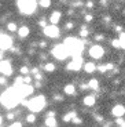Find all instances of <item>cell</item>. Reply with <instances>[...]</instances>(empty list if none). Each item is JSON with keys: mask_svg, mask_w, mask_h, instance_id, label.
<instances>
[{"mask_svg": "<svg viewBox=\"0 0 125 127\" xmlns=\"http://www.w3.org/2000/svg\"><path fill=\"white\" fill-rule=\"evenodd\" d=\"M37 3L36 0H19L18 1V8L22 14H32L35 13Z\"/></svg>", "mask_w": 125, "mask_h": 127, "instance_id": "3957f363", "label": "cell"}, {"mask_svg": "<svg viewBox=\"0 0 125 127\" xmlns=\"http://www.w3.org/2000/svg\"><path fill=\"white\" fill-rule=\"evenodd\" d=\"M18 35L21 36V37H26V36L29 35V28L28 26H21V28L18 29Z\"/></svg>", "mask_w": 125, "mask_h": 127, "instance_id": "2e32d148", "label": "cell"}, {"mask_svg": "<svg viewBox=\"0 0 125 127\" xmlns=\"http://www.w3.org/2000/svg\"><path fill=\"white\" fill-rule=\"evenodd\" d=\"M72 28H73V24L72 22H69L67 25H66V29H72Z\"/></svg>", "mask_w": 125, "mask_h": 127, "instance_id": "d590c367", "label": "cell"}, {"mask_svg": "<svg viewBox=\"0 0 125 127\" xmlns=\"http://www.w3.org/2000/svg\"><path fill=\"white\" fill-rule=\"evenodd\" d=\"M30 80H32L30 76H26L25 79H23V83H30Z\"/></svg>", "mask_w": 125, "mask_h": 127, "instance_id": "d6a6232c", "label": "cell"}, {"mask_svg": "<svg viewBox=\"0 0 125 127\" xmlns=\"http://www.w3.org/2000/svg\"><path fill=\"white\" fill-rule=\"evenodd\" d=\"M48 116H55V112H48Z\"/></svg>", "mask_w": 125, "mask_h": 127, "instance_id": "b9f144b4", "label": "cell"}, {"mask_svg": "<svg viewBox=\"0 0 125 127\" xmlns=\"http://www.w3.org/2000/svg\"><path fill=\"white\" fill-rule=\"evenodd\" d=\"M40 25L41 26H45V21H44V19H43V21H40Z\"/></svg>", "mask_w": 125, "mask_h": 127, "instance_id": "60d3db41", "label": "cell"}, {"mask_svg": "<svg viewBox=\"0 0 125 127\" xmlns=\"http://www.w3.org/2000/svg\"><path fill=\"white\" fill-rule=\"evenodd\" d=\"M0 36H1V33H0Z\"/></svg>", "mask_w": 125, "mask_h": 127, "instance_id": "f6af8a7d", "label": "cell"}, {"mask_svg": "<svg viewBox=\"0 0 125 127\" xmlns=\"http://www.w3.org/2000/svg\"><path fill=\"white\" fill-rule=\"evenodd\" d=\"M95 102H96V98H95L94 95H87L84 98V104L87 105V106H94Z\"/></svg>", "mask_w": 125, "mask_h": 127, "instance_id": "5bb4252c", "label": "cell"}, {"mask_svg": "<svg viewBox=\"0 0 125 127\" xmlns=\"http://www.w3.org/2000/svg\"><path fill=\"white\" fill-rule=\"evenodd\" d=\"M19 99H22V98H21V95H19L18 89H17L15 84L13 87H10L8 90H6L3 94L0 95V102L6 108H14V106H17Z\"/></svg>", "mask_w": 125, "mask_h": 127, "instance_id": "6da1fadb", "label": "cell"}, {"mask_svg": "<svg viewBox=\"0 0 125 127\" xmlns=\"http://www.w3.org/2000/svg\"><path fill=\"white\" fill-rule=\"evenodd\" d=\"M84 69L87 73H92V72L96 70V65L92 64V62H87V64H84Z\"/></svg>", "mask_w": 125, "mask_h": 127, "instance_id": "9a60e30c", "label": "cell"}, {"mask_svg": "<svg viewBox=\"0 0 125 127\" xmlns=\"http://www.w3.org/2000/svg\"><path fill=\"white\" fill-rule=\"evenodd\" d=\"M83 57L81 55H73V61L67 64V69L69 70H78L83 68Z\"/></svg>", "mask_w": 125, "mask_h": 127, "instance_id": "8992f818", "label": "cell"}, {"mask_svg": "<svg viewBox=\"0 0 125 127\" xmlns=\"http://www.w3.org/2000/svg\"><path fill=\"white\" fill-rule=\"evenodd\" d=\"M76 116V112H70V113H67V115H65L63 116V122H70V120H73V118Z\"/></svg>", "mask_w": 125, "mask_h": 127, "instance_id": "ffe728a7", "label": "cell"}, {"mask_svg": "<svg viewBox=\"0 0 125 127\" xmlns=\"http://www.w3.org/2000/svg\"><path fill=\"white\" fill-rule=\"evenodd\" d=\"M88 86H89V89H92V90H98L99 89V82H98L96 79H91L89 83H88Z\"/></svg>", "mask_w": 125, "mask_h": 127, "instance_id": "d6986e66", "label": "cell"}, {"mask_svg": "<svg viewBox=\"0 0 125 127\" xmlns=\"http://www.w3.org/2000/svg\"><path fill=\"white\" fill-rule=\"evenodd\" d=\"M61 17H62V14L59 13V11H54L52 14H51V17H50V21H51V24H54V25H56V24L61 21Z\"/></svg>", "mask_w": 125, "mask_h": 127, "instance_id": "4fadbf2b", "label": "cell"}, {"mask_svg": "<svg viewBox=\"0 0 125 127\" xmlns=\"http://www.w3.org/2000/svg\"><path fill=\"white\" fill-rule=\"evenodd\" d=\"M7 29H8V31H11V32H17V31H18V28H17V25L14 22L8 24V25H7Z\"/></svg>", "mask_w": 125, "mask_h": 127, "instance_id": "603a6c76", "label": "cell"}, {"mask_svg": "<svg viewBox=\"0 0 125 127\" xmlns=\"http://www.w3.org/2000/svg\"><path fill=\"white\" fill-rule=\"evenodd\" d=\"M40 6L47 8V7L51 6V0H40Z\"/></svg>", "mask_w": 125, "mask_h": 127, "instance_id": "cb8c5ba5", "label": "cell"}, {"mask_svg": "<svg viewBox=\"0 0 125 127\" xmlns=\"http://www.w3.org/2000/svg\"><path fill=\"white\" fill-rule=\"evenodd\" d=\"M111 113L116 116V118H118V116H122V115L125 113V108L122 106V105H116L114 108H113Z\"/></svg>", "mask_w": 125, "mask_h": 127, "instance_id": "7c38bea8", "label": "cell"}, {"mask_svg": "<svg viewBox=\"0 0 125 127\" xmlns=\"http://www.w3.org/2000/svg\"><path fill=\"white\" fill-rule=\"evenodd\" d=\"M96 69L99 70V72H106V70H107L106 64H104V65H100V66H96Z\"/></svg>", "mask_w": 125, "mask_h": 127, "instance_id": "83f0119b", "label": "cell"}, {"mask_svg": "<svg viewBox=\"0 0 125 127\" xmlns=\"http://www.w3.org/2000/svg\"><path fill=\"white\" fill-rule=\"evenodd\" d=\"M44 35L48 36V37H58L59 36V29L54 24H51L48 26H44Z\"/></svg>", "mask_w": 125, "mask_h": 127, "instance_id": "ba28073f", "label": "cell"}, {"mask_svg": "<svg viewBox=\"0 0 125 127\" xmlns=\"http://www.w3.org/2000/svg\"><path fill=\"white\" fill-rule=\"evenodd\" d=\"M80 36H83V37H87V36H88V31L83 28V29H81V32H80Z\"/></svg>", "mask_w": 125, "mask_h": 127, "instance_id": "f1b7e54d", "label": "cell"}, {"mask_svg": "<svg viewBox=\"0 0 125 127\" xmlns=\"http://www.w3.org/2000/svg\"><path fill=\"white\" fill-rule=\"evenodd\" d=\"M95 39H96V40H103V36L98 35V36H95Z\"/></svg>", "mask_w": 125, "mask_h": 127, "instance_id": "74e56055", "label": "cell"}, {"mask_svg": "<svg viewBox=\"0 0 125 127\" xmlns=\"http://www.w3.org/2000/svg\"><path fill=\"white\" fill-rule=\"evenodd\" d=\"M11 126H13V127H21V123H18V122H15V123H13Z\"/></svg>", "mask_w": 125, "mask_h": 127, "instance_id": "e575fe53", "label": "cell"}, {"mask_svg": "<svg viewBox=\"0 0 125 127\" xmlns=\"http://www.w3.org/2000/svg\"><path fill=\"white\" fill-rule=\"evenodd\" d=\"M81 89L83 90H87V89H89V86H88V84H81Z\"/></svg>", "mask_w": 125, "mask_h": 127, "instance_id": "8d00e7d4", "label": "cell"}, {"mask_svg": "<svg viewBox=\"0 0 125 127\" xmlns=\"http://www.w3.org/2000/svg\"><path fill=\"white\" fill-rule=\"evenodd\" d=\"M6 83V79L4 77H0V84H4Z\"/></svg>", "mask_w": 125, "mask_h": 127, "instance_id": "ab89813d", "label": "cell"}, {"mask_svg": "<svg viewBox=\"0 0 125 127\" xmlns=\"http://www.w3.org/2000/svg\"><path fill=\"white\" fill-rule=\"evenodd\" d=\"M13 46V39L7 35L0 36V50H8Z\"/></svg>", "mask_w": 125, "mask_h": 127, "instance_id": "30bf717a", "label": "cell"}, {"mask_svg": "<svg viewBox=\"0 0 125 127\" xmlns=\"http://www.w3.org/2000/svg\"><path fill=\"white\" fill-rule=\"evenodd\" d=\"M17 86V89H18V93H19V95H21V98H25V97H28V95H30L32 93H33V87L29 84V83H25V84H15Z\"/></svg>", "mask_w": 125, "mask_h": 127, "instance_id": "52a82bcc", "label": "cell"}, {"mask_svg": "<svg viewBox=\"0 0 125 127\" xmlns=\"http://www.w3.org/2000/svg\"><path fill=\"white\" fill-rule=\"evenodd\" d=\"M73 122H74V123L76 124H81V119H80V118H76V116H74V118H73Z\"/></svg>", "mask_w": 125, "mask_h": 127, "instance_id": "4dcf8cb0", "label": "cell"}, {"mask_svg": "<svg viewBox=\"0 0 125 127\" xmlns=\"http://www.w3.org/2000/svg\"><path fill=\"white\" fill-rule=\"evenodd\" d=\"M0 72L6 75V76H10L13 73V68H11V64L8 61H1L0 60Z\"/></svg>", "mask_w": 125, "mask_h": 127, "instance_id": "8fae6325", "label": "cell"}, {"mask_svg": "<svg viewBox=\"0 0 125 127\" xmlns=\"http://www.w3.org/2000/svg\"><path fill=\"white\" fill-rule=\"evenodd\" d=\"M65 93H66L67 95L76 94V87L73 86V84H67V86H65Z\"/></svg>", "mask_w": 125, "mask_h": 127, "instance_id": "e0dca14e", "label": "cell"}, {"mask_svg": "<svg viewBox=\"0 0 125 127\" xmlns=\"http://www.w3.org/2000/svg\"><path fill=\"white\" fill-rule=\"evenodd\" d=\"M116 122H117V124H120V126H122V124H124V119H122L121 116H118Z\"/></svg>", "mask_w": 125, "mask_h": 127, "instance_id": "f546056e", "label": "cell"}, {"mask_svg": "<svg viewBox=\"0 0 125 127\" xmlns=\"http://www.w3.org/2000/svg\"><path fill=\"white\" fill-rule=\"evenodd\" d=\"M21 73L22 75H28V73H30V70H29L28 66H22L21 68Z\"/></svg>", "mask_w": 125, "mask_h": 127, "instance_id": "484cf974", "label": "cell"}, {"mask_svg": "<svg viewBox=\"0 0 125 127\" xmlns=\"http://www.w3.org/2000/svg\"><path fill=\"white\" fill-rule=\"evenodd\" d=\"M44 69L47 70V72H52V70L55 69V65H54V64H51V62H48V64H45Z\"/></svg>", "mask_w": 125, "mask_h": 127, "instance_id": "44dd1931", "label": "cell"}, {"mask_svg": "<svg viewBox=\"0 0 125 127\" xmlns=\"http://www.w3.org/2000/svg\"><path fill=\"white\" fill-rule=\"evenodd\" d=\"M63 44L67 48L70 55H81V51L84 48V41H80L76 37H67Z\"/></svg>", "mask_w": 125, "mask_h": 127, "instance_id": "7a4b0ae2", "label": "cell"}, {"mask_svg": "<svg viewBox=\"0 0 125 127\" xmlns=\"http://www.w3.org/2000/svg\"><path fill=\"white\" fill-rule=\"evenodd\" d=\"M111 46H113V47H116V48H120V47H121V44H120V40H118V39H114V40L111 41Z\"/></svg>", "mask_w": 125, "mask_h": 127, "instance_id": "d4e9b609", "label": "cell"}, {"mask_svg": "<svg viewBox=\"0 0 125 127\" xmlns=\"http://www.w3.org/2000/svg\"><path fill=\"white\" fill-rule=\"evenodd\" d=\"M1 122H3V118H1V116H0V124H1Z\"/></svg>", "mask_w": 125, "mask_h": 127, "instance_id": "7bdbcfd3", "label": "cell"}, {"mask_svg": "<svg viewBox=\"0 0 125 127\" xmlns=\"http://www.w3.org/2000/svg\"><path fill=\"white\" fill-rule=\"evenodd\" d=\"M104 54V50L102 46H92V47L89 48V55L92 58H96V60H99V58H102Z\"/></svg>", "mask_w": 125, "mask_h": 127, "instance_id": "9c48e42d", "label": "cell"}, {"mask_svg": "<svg viewBox=\"0 0 125 127\" xmlns=\"http://www.w3.org/2000/svg\"><path fill=\"white\" fill-rule=\"evenodd\" d=\"M120 44H121V48H124L125 50V33H121V36H120Z\"/></svg>", "mask_w": 125, "mask_h": 127, "instance_id": "7402d4cb", "label": "cell"}, {"mask_svg": "<svg viewBox=\"0 0 125 127\" xmlns=\"http://www.w3.org/2000/svg\"><path fill=\"white\" fill-rule=\"evenodd\" d=\"M1 58H3V54H0V60H1Z\"/></svg>", "mask_w": 125, "mask_h": 127, "instance_id": "ee69618b", "label": "cell"}, {"mask_svg": "<svg viewBox=\"0 0 125 127\" xmlns=\"http://www.w3.org/2000/svg\"><path fill=\"white\" fill-rule=\"evenodd\" d=\"M45 126H48V127L56 126V120H55V116H48V118L45 119Z\"/></svg>", "mask_w": 125, "mask_h": 127, "instance_id": "ac0fdd59", "label": "cell"}, {"mask_svg": "<svg viewBox=\"0 0 125 127\" xmlns=\"http://www.w3.org/2000/svg\"><path fill=\"white\" fill-rule=\"evenodd\" d=\"M87 7H88V8H92V7H94V3H92V1H88V3H87Z\"/></svg>", "mask_w": 125, "mask_h": 127, "instance_id": "836d02e7", "label": "cell"}, {"mask_svg": "<svg viewBox=\"0 0 125 127\" xmlns=\"http://www.w3.org/2000/svg\"><path fill=\"white\" fill-rule=\"evenodd\" d=\"M47 46V41H41L40 43V47H45Z\"/></svg>", "mask_w": 125, "mask_h": 127, "instance_id": "f35d334b", "label": "cell"}, {"mask_svg": "<svg viewBox=\"0 0 125 127\" xmlns=\"http://www.w3.org/2000/svg\"><path fill=\"white\" fill-rule=\"evenodd\" d=\"M92 19H94V17H92V15H89V14H87V15H85V21H87V22H91Z\"/></svg>", "mask_w": 125, "mask_h": 127, "instance_id": "1f68e13d", "label": "cell"}, {"mask_svg": "<svg viewBox=\"0 0 125 127\" xmlns=\"http://www.w3.org/2000/svg\"><path fill=\"white\" fill-rule=\"evenodd\" d=\"M52 55L56 60H65V58H67L70 54H69V51H67V48L65 47V44H58V46L54 47Z\"/></svg>", "mask_w": 125, "mask_h": 127, "instance_id": "5b68a950", "label": "cell"}, {"mask_svg": "<svg viewBox=\"0 0 125 127\" xmlns=\"http://www.w3.org/2000/svg\"><path fill=\"white\" fill-rule=\"evenodd\" d=\"M26 120H28L29 123H33V122L36 120V116H35V115H33V113H32V115H29L28 118H26Z\"/></svg>", "mask_w": 125, "mask_h": 127, "instance_id": "4316f807", "label": "cell"}, {"mask_svg": "<svg viewBox=\"0 0 125 127\" xmlns=\"http://www.w3.org/2000/svg\"><path fill=\"white\" fill-rule=\"evenodd\" d=\"M28 106L32 112H40L45 106V97L44 95H37L30 102H28Z\"/></svg>", "mask_w": 125, "mask_h": 127, "instance_id": "277c9868", "label": "cell"}]
</instances>
